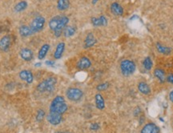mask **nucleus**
<instances>
[{"label":"nucleus","mask_w":173,"mask_h":133,"mask_svg":"<svg viewBox=\"0 0 173 133\" xmlns=\"http://www.w3.org/2000/svg\"><path fill=\"white\" fill-rule=\"evenodd\" d=\"M47 120L51 124V125L56 126L60 124L62 121V115L58 113L49 111L48 115H47Z\"/></svg>","instance_id":"6"},{"label":"nucleus","mask_w":173,"mask_h":133,"mask_svg":"<svg viewBox=\"0 0 173 133\" xmlns=\"http://www.w3.org/2000/svg\"><path fill=\"white\" fill-rule=\"evenodd\" d=\"M18 32H19V35L22 37H29L34 34V32H33L29 26L26 25L21 26L19 29H18Z\"/></svg>","instance_id":"16"},{"label":"nucleus","mask_w":173,"mask_h":133,"mask_svg":"<svg viewBox=\"0 0 173 133\" xmlns=\"http://www.w3.org/2000/svg\"><path fill=\"white\" fill-rule=\"evenodd\" d=\"M90 129L91 131H97V130L99 129V125L97 123H94V124H91L90 126Z\"/></svg>","instance_id":"29"},{"label":"nucleus","mask_w":173,"mask_h":133,"mask_svg":"<svg viewBox=\"0 0 173 133\" xmlns=\"http://www.w3.org/2000/svg\"><path fill=\"white\" fill-rule=\"evenodd\" d=\"M60 18L61 15H56V16L53 17L52 18L50 19L48 25H49V28L51 31H55L57 29L59 24V22H60Z\"/></svg>","instance_id":"17"},{"label":"nucleus","mask_w":173,"mask_h":133,"mask_svg":"<svg viewBox=\"0 0 173 133\" xmlns=\"http://www.w3.org/2000/svg\"><path fill=\"white\" fill-rule=\"evenodd\" d=\"M55 133H71V132H69V131H56V132Z\"/></svg>","instance_id":"34"},{"label":"nucleus","mask_w":173,"mask_h":133,"mask_svg":"<svg viewBox=\"0 0 173 133\" xmlns=\"http://www.w3.org/2000/svg\"><path fill=\"white\" fill-rule=\"evenodd\" d=\"M154 75H155L157 79H159L160 81H161V82H164V81H165V72H164L163 70L155 69V71H154Z\"/></svg>","instance_id":"25"},{"label":"nucleus","mask_w":173,"mask_h":133,"mask_svg":"<svg viewBox=\"0 0 173 133\" xmlns=\"http://www.w3.org/2000/svg\"><path fill=\"white\" fill-rule=\"evenodd\" d=\"M169 99H170V100H171V102L173 103V90L171 91V92H170V94H169Z\"/></svg>","instance_id":"32"},{"label":"nucleus","mask_w":173,"mask_h":133,"mask_svg":"<svg viewBox=\"0 0 173 133\" xmlns=\"http://www.w3.org/2000/svg\"><path fill=\"white\" fill-rule=\"evenodd\" d=\"M136 70V65L132 60L124 59L120 63V71L124 76L132 75Z\"/></svg>","instance_id":"3"},{"label":"nucleus","mask_w":173,"mask_h":133,"mask_svg":"<svg viewBox=\"0 0 173 133\" xmlns=\"http://www.w3.org/2000/svg\"><path fill=\"white\" fill-rule=\"evenodd\" d=\"M97 2H98V0H92V3L93 4H95Z\"/></svg>","instance_id":"35"},{"label":"nucleus","mask_w":173,"mask_h":133,"mask_svg":"<svg viewBox=\"0 0 173 133\" xmlns=\"http://www.w3.org/2000/svg\"><path fill=\"white\" fill-rule=\"evenodd\" d=\"M44 116H45V111L42 109L38 110L36 113V116H35V120L37 122H41L43 120Z\"/></svg>","instance_id":"27"},{"label":"nucleus","mask_w":173,"mask_h":133,"mask_svg":"<svg viewBox=\"0 0 173 133\" xmlns=\"http://www.w3.org/2000/svg\"><path fill=\"white\" fill-rule=\"evenodd\" d=\"M143 64H144V68H145L147 71H150V70L152 68L153 64L150 57H146V58L144 59V62H143Z\"/></svg>","instance_id":"26"},{"label":"nucleus","mask_w":173,"mask_h":133,"mask_svg":"<svg viewBox=\"0 0 173 133\" xmlns=\"http://www.w3.org/2000/svg\"><path fill=\"white\" fill-rule=\"evenodd\" d=\"M70 7V0H58L57 8L59 11H64L68 10Z\"/></svg>","instance_id":"21"},{"label":"nucleus","mask_w":173,"mask_h":133,"mask_svg":"<svg viewBox=\"0 0 173 133\" xmlns=\"http://www.w3.org/2000/svg\"><path fill=\"white\" fill-rule=\"evenodd\" d=\"M91 23L95 27H99V26H107L108 25V18L104 15H101L99 18H91Z\"/></svg>","instance_id":"13"},{"label":"nucleus","mask_w":173,"mask_h":133,"mask_svg":"<svg viewBox=\"0 0 173 133\" xmlns=\"http://www.w3.org/2000/svg\"><path fill=\"white\" fill-rule=\"evenodd\" d=\"M11 39L9 35H5L0 38V50L2 51H8L11 46Z\"/></svg>","instance_id":"9"},{"label":"nucleus","mask_w":173,"mask_h":133,"mask_svg":"<svg viewBox=\"0 0 173 133\" xmlns=\"http://www.w3.org/2000/svg\"><path fill=\"white\" fill-rule=\"evenodd\" d=\"M156 48H157V51H158L159 52L161 53V54H164V55L170 54L171 51V48H168V47H165V46L161 45L160 43L156 44Z\"/></svg>","instance_id":"24"},{"label":"nucleus","mask_w":173,"mask_h":133,"mask_svg":"<svg viewBox=\"0 0 173 133\" xmlns=\"http://www.w3.org/2000/svg\"><path fill=\"white\" fill-rule=\"evenodd\" d=\"M160 132V129L155 124H152V123H149V124H146L144 128L141 130L140 133H159Z\"/></svg>","instance_id":"12"},{"label":"nucleus","mask_w":173,"mask_h":133,"mask_svg":"<svg viewBox=\"0 0 173 133\" xmlns=\"http://www.w3.org/2000/svg\"><path fill=\"white\" fill-rule=\"evenodd\" d=\"M167 81H168V82H169L170 84H173V75H168V76L167 77Z\"/></svg>","instance_id":"31"},{"label":"nucleus","mask_w":173,"mask_h":133,"mask_svg":"<svg viewBox=\"0 0 173 133\" xmlns=\"http://www.w3.org/2000/svg\"><path fill=\"white\" fill-rule=\"evenodd\" d=\"M97 43L96 38H95V36L93 35L92 33H90L87 35L85 40H84V48H89L93 47Z\"/></svg>","instance_id":"14"},{"label":"nucleus","mask_w":173,"mask_h":133,"mask_svg":"<svg viewBox=\"0 0 173 133\" xmlns=\"http://www.w3.org/2000/svg\"><path fill=\"white\" fill-rule=\"evenodd\" d=\"M108 87H109V84L108 83H104V84H101L97 86L96 88L98 91H104V90L108 89Z\"/></svg>","instance_id":"28"},{"label":"nucleus","mask_w":173,"mask_h":133,"mask_svg":"<svg viewBox=\"0 0 173 133\" xmlns=\"http://www.w3.org/2000/svg\"><path fill=\"white\" fill-rule=\"evenodd\" d=\"M66 95H67V98L69 100L76 102V101L80 100L81 99H82L83 95H84V92L79 88H70L67 90Z\"/></svg>","instance_id":"5"},{"label":"nucleus","mask_w":173,"mask_h":133,"mask_svg":"<svg viewBox=\"0 0 173 133\" xmlns=\"http://www.w3.org/2000/svg\"><path fill=\"white\" fill-rule=\"evenodd\" d=\"M50 49V45L48 43L43 44V45L41 47V48L39 49L38 52V59L39 60H43L44 58L46 57L47 54H48V51Z\"/></svg>","instance_id":"19"},{"label":"nucleus","mask_w":173,"mask_h":133,"mask_svg":"<svg viewBox=\"0 0 173 133\" xmlns=\"http://www.w3.org/2000/svg\"><path fill=\"white\" fill-rule=\"evenodd\" d=\"M42 66V64L41 63H37V64H35V67H36V68H39V67H41Z\"/></svg>","instance_id":"33"},{"label":"nucleus","mask_w":173,"mask_h":133,"mask_svg":"<svg viewBox=\"0 0 173 133\" xmlns=\"http://www.w3.org/2000/svg\"><path fill=\"white\" fill-rule=\"evenodd\" d=\"M64 50H65V43L63 42L59 43L57 45L55 52H54V58L55 59H59L62 57L63 54H64Z\"/></svg>","instance_id":"15"},{"label":"nucleus","mask_w":173,"mask_h":133,"mask_svg":"<svg viewBox=\"0 0 173 133\" xmlns=\"http://www.w3.org/2000/svg\"><path fill=\"white\" fill-rule=\"evenodd\" d=\"M46 19L43 16H36L31 23V25H30V28L32 30V31L35 33L40 32L44 28V26H45Z\"/></svg>","instance_id":"4"},{"label":"nucleus","mask_w":173,"mask_h":133,"mask_svg":"<svg viewBox=\"0 0 173 133\" xmlns=\"http://www.w3.org/2000/svg\"><path fill=\"white\" fill-rule=\"evenodd\" d=\"M91 62L88 57H82L77 63V68L80 70H86L91 67Z\"/></svg>","instance_id":"10"},{"label":"nucleus","mask_w":173,"mask_h":133,"mask_svg":"<svg viewBox=\"0 0 173 133\" xmlns=\"http://www.w3.org/2000/svg\"><path fill=\"white\" fill-rule=\"evenodd\" d=\"M138 89L140 92H141L144 95H148L151 92V88L148 84L144 82H140L138 84Z\"/></svg>","instance_id":"22"},{"label":"nucleus","mask_w":173,"mask_h":133,"mask_svg":"<svg viewBox=\"0 0 173 133\" xmlns=\"http://www.w3.org/2000/svg\"><path fill=\"white\" fill-rule=\"evenodd\" d=\"M19 55L22 58V59H23L24 61H27V62L31 61L34 58V53H33L32 50L28 48H24L21 49V51H19Z\"/></svg>","instance_id":"8"},{"label":"nucleus","mask_w":173,"mask_h":133,"mask_svg":"<svg viewBox=\"0 0 173 133\" xmlns=\"http://www.w3.org/2000/svg\"><path fill=\"white\" fill-rule=\"evenodd\" d=\"M28 6V3L26 2V1H21V2L18 3L15 6L14 9H15V12H22V11H25V10L27 9Z\"/></svg>","instance_id":"23"},{"label":"nucleus","mask_w":173,"mask_h":133,"mask_svg":"<svg viewBox=\"0 0 173 133\" xmlns=\"http://www.w3.org/2000/svg\"><path fill=\"white\" fill-rule=\"evenodd\" d=\"M57 84V79L55 77H49L39 83L37 86V91L41 93L51 92L55 89Z\"/></svg>","instance_id":"2"},{"label":"nucleus","mask_w":173,"mask_h":133,"mask_svg":"<svg viewBox=\"0 0 173 133\" xmlns=\"http://www.w3.org/2000/svg\"><path fill=\"white\" fill-rule=\"evenodd\" d=\"M19 78L22 79L23 81L26 82L27 84H32L34 81V75L33 73L29 70H23L19 72Z\"/></svg>","instance_id":"7"},{"label":"nucleus","mask_w":173,"mask_h":133,"mask_svg":"<svg viewBox=\"0 0 173 133\" xmlns=\"http://www.w3.org/2000/svg\"><path fill=\"white\" fill-rule=\"evenodd\" d=\"M45 64L48 66V67H54V66H55V63L54 62V61L47 60L45 62Z\"/></svg>","instance_id":"30"},{"label":"nucleus","mask_w":173,"mask_h":133,"mask_svg":"<svg viewBox=\"0 0 173 133\" xmlns=\"http://www.w3.org/2000/svg\"><path fill=\"white\" fill-rule=\"evenodd\" d=\"M76 32V28L74 26H67L63 31V34L66 38H69V37L73 36Z\"/></svg>","instance_id":"20"},{"label":"nucleus","mask_w":173,"mask_h":133,"mask_svg":"<svg viewBox=\"0 0 173 133\" xmlns=\"http://www.w3.org/2000/svg\"><path fill=\"white\" fill-rule=\"evenodd\" d=\"M110 8L111 13L115 16H122L124 15V8L118 3H112Z\"/></svg>","instance_id":"11"},{"label":"nucleus","mask_w":173,"mask_h":133,"mask_svg":"<svg viewBox=\"0 0 173 133\" xmlns=\"http://www.w3.org/2000/svg\"><path fill=\"white\" fill-rule=\"evenodd\" d=\"M68 108V104L66 103L64 97L58 95L53 99V100L51 101L50 104L49 111H53V112L63 115L67 111Z\"/></svg>","instance_id":"1"},{"label":"nucleus","mask_w":173,"mask_h":133,"mask_svg":"<svg viewBox=\"0 0 173 133\" xmlns=\"http://www.w3.org/2000/svg\"><path fill=\"white\" fill-rule=\"evenodd\" d=\"M95 106L96 108L99 110H103L105 108V101H104V97L101 94H96L95 96Z\"/></svg>","instance_id":"18"}]
</instances>
